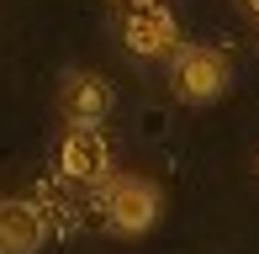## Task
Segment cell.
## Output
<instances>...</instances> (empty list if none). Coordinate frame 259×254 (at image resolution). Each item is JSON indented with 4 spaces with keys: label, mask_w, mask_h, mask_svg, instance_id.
Segmentation results:
<instances>
[{
    "label": "cell",
    "mask_w": 259,
    "mask_h": 254,
    "mask_svg": "<svg viewBox=\"0 0 259 254\" xmlns=\"http://www.w3.org/2000/svg\"><path fill=\"white\" fill-rule=\"evenodd\" d=\"M169 96L180 101V106H211V101L228 96V53L211 48V43H180V48L169 53Z\"/></svg>",
    "instance_id": "cell-1"
},
{
    "label": "cell",
    "mask_w": 259,
    "mask_h": 254,
    "mask_svg": "<svg viewBox=\"0 0 259 254\" xmlns=\"http://www.w3.org/2000/svg\"><path fill=\"white\" fill-rule=\"evenodd\" d=\"M159 212H164V196H159V186L148 175H111L101 186V217H106V228L116 238L154 233Z\"/></svg>",
    "instance_id": "cell-2"
},
{
    "label": "cell",
    "mask_w": 259,
    "mask_h": 254,
    "mask_svg": "<svg viewBox=\"0 0 259 254\" xmlns=\"http://www.w3.org/2000/svg\"><path fill=\"white\" fill-rule=\"evenodd\" d=\"M58 175L79 191H101L111 180V143L101 138V127H69L58 143Z\"/></svg>",
    "instance_id": "cell-3"
},
{
    "label": "cell",
    "mask_w": 259,
    "mask_h": 254,
    "mask_svg": "<svg viewBox=\"0 0 259 254\" xmlns=\"http://www.w3.org/2000/svg\"><path fill=\"white\" fill-rule=\"evenodd\" d=\"M122 48L133 59H169L180 48V21L164 6H143V11H122Z\"/></svg>",
    "instance_id": "cell-4"
},
{
    "label": "cell",
    "mask_w": 259,
    "mask_h": 254,
    "mask_svg": "<svg viewBox=\"0 0 259 254\" xmlns=\"http://www.w3.org/2000/svg\"><path fill=\"white\" fill-rule=\"evenodd\" d=\"M58 111H64L69 127H101L111 117V85L101 74H90V69H74L58 85Z\"/></svg>",
    "instance_id": "cell-5"
},
{
    "label": "cell",
    "mask_w": 259,
    "mask_h": 254,
    "mask_svg": "<svg viewBox=\"0 0 259 254\" xmlns=\"http://www.w3.org/2000/svg\"><path fill=\"white\" fill-rule=\"evenodd\" d=\"M48 238V212L27 196L0 201V254H37Z\"/></svg>",
    "instance_id": "cell-6"
},
{
    "label": "cell",
    "mask_w": 259,
    "mask_h": 254,
    "mask_svg": "<svg viewBox=\"0 0 259 254\" xmlns=\"http://www.w3.org/2000/svg\"><path fill=\"white\" fill-rule=\"evenodd\" d=\"M116 11H143V6H159V0H111Z\"/></svg>",
    "instance_id": "cell-7"
},
{
    "label": "cell",
    "mask_w": 259,
    "mask_h": 254,
    "mask_svg": "<svg viewBox=\"0 0 259 254\" xmlns=\"http://www.w3.org/2000/svg\"><path fill=\"white\" fill-rule=\"evenodd\" d=\"M243 11H249V16H254V21H259V0H243Z\"/></svg>",
    "instance_id": "cell-8"
}]
</instances>
